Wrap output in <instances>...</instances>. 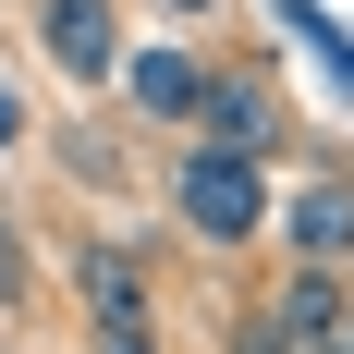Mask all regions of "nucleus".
<instances>
[{"label": "nucleus", "mask_w": 354, "mask_h": 354, "mask_svg": "<svg viewBox=\"0 0 354 354\" xmlns=\"http://www.w3.org/2000/svg\"><path fill=\"white\" fill-rule=\"evenodd\" d=\"M171 220L196 232V245L245 257L257 232H269V171L232 159V147H208V135H183V159H171Z\"/></svg>", "instance_id": "obj_1"}, {"label": "nucleus", "mask_w": 354, "mask_h": 354, "mask_svg": "<svg viewBox=\"0 0 354 354\" xmlns=\"http://www.w3.org/2000/svg\"><path fill=\"white\" fill-rule=\"evenodd\" d=\"M73 306L98 318V354H159V306H147V257L135 245H86L73 257Z\"/></svg>", "instance_id": "obj_2"}, {"label": "nucleus", "mask_w": 354, "mask_h": 354, "mask_svg": "<svg viewBox=\"0 0 354 354\" xmlns=\"http://www.w3.org/2000/svg\"><path fill=\"white\" fill-rule=\"evenodd\" d=\"M208 49H183V37H159V49H122V73H110V86H122V110H135V122H159V135H183V122H196V110H208Z\"/></svg>", "instance_id": "obj_3"}, {"label": "nucleus", "mask_w": 354, "mask_h": 354, "mask_svg": "<svg viewBox=\"0 0 354 354\" xmlns=\"http://www.w3.org/2000/svg\"><path fill=\"white\" fill-rule=\"evenodd\" d=\"M196 135L269 171V147L293 135V122H281V86H269V62H220V73H208V110H196Z\"/></svg>", "instance_id": "obj_4"}, {"label": "nucleus", "mask_w": 354, "mask_h": 354, "mask_svg": "<svg viewBox=\"0 0 354 354\" xmlns=\"http://www.w3.org/2000/svg\"><path fill=\"white\" fill-rule=\"evenodd\" d=\"M281 257L318 281H354V171H318L281 196Z\"/></svg>", "instance_id": "obj_5"}, {"label": "nucleus", "mask_w": 354, "mask_h": 354, "mask_svg": "<svg viewBox=\"0 0 354 354\" xmlns=\"http://www.w3.org/2000/svg\"><path fill=\"white\" fill-rule=\"evenodd\" d=\"M37 49H49V73H73V86H110V73H122V12H110V0H37Z\"/></svg>", "instance_id": "obj_6"}, {"label": "nucleus", "mask_w": 354, "mask_h": 354, "mask_svg": "<svg viewBox=\"0 0 354 354\" xmlns=\"http://www.w3.org/2000/svg\"><path fill=\"white\" fill-rule=\"evenodd\" d=\"M257 318L281 330V342H306V354H318V342H342V318H354V293H342V281H318V269H281V293H269Z\"/></svg>", "instance_id": "obj_7"}, {"label": "nucleus", "mask_w": 354, "mask_h": 354, "mask_svg": "<svg viewBox=\"0 0 354 354\" xmlns=\"http://www.w3.org/2000/svg\"><path fill=\"white\" fill-rule=\"evenodd\" d=\"M232 354H306V342H281L269 318H245V330H232Z\"/></svg>", "instance_id": "obj_8"}, {"label": "nucleus", "mask_w": 354, "mask_h": 354, "mask_svg": "<svg viewBox=\"0 0 354 354\" xmlns=\"http://www.w3.org/2000/svg\"><path fill=\"white\" fill-rule=\"evenodd\" d=\"M171 12H183V25H196V12H220V0H171Z\"/></svg>", "instance_id": "obj_9"}, {"label": "nucleus", "mask_w": 354, "mask_h": 354, "mask_svg": "<svg viewBox=\"0 0 354 354\" xmlns=\"http://www.w3.org/2000/svg\"><path fill=\"white\" fill-rule=\"evenodd\" d=\"M342 342H354V318H342Z\"/></svg>", "instance_id": "obj_10"}]
</instances>
